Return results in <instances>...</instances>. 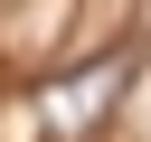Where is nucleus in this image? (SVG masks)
Here are the masks:
<instances>
[{
  "instance_id": "1",
  "label": "nucleus",
  "mask_w": 151,
  "mask_h": 142,
  "mask_svg": "<svg viewBox=\"0 0 151 142\" xmlns=\"http://www.w3.org/2000/svg\"><path fill=\"white\" fill-rule=\"evenodd\" d=\"M113 85H123V57H94L85 76H66V85L47 95V123H57V133H85V123L113 104Z\"/></svg>"
}]
</instances>
